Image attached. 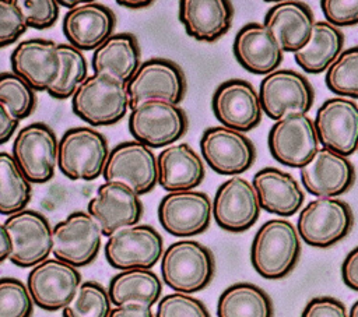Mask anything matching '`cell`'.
Here are the masks:
<instances>
[{"mask_svg":"<svg viewBox=\"0 0 358 317\" xmlns=\"http://www.w3.org/2000/svg\"><path fill=\"white\" fill-rule=\"evenodd\" d=\"M301 256V237L288 219H268L256 232L250 246V261L266 279L287 277Z\"/></svg>","mask_w":358,"mask_h":317,"instance_id":"cell-1","label":"cell"},{"mask_svg":"<svg viewBox=\"0 0 358 317\" xmlns=\"http://www.w3.org/2000/svg\"><path fill=\"white\" fill-rule=\"evenodd\" d=\"M71 109L92 127L112 126L130 109L127 85L112 75L94 73L71 96Z\"/></svg>","mask_w":358,"mask_h":317,"instance_id":"cell-2","label":"cell"},{"mask_svg":"<svg viewBox=\"0 0 358 317\" xmlns=\"http://www.w3.org/2000/svg\"><path fill=\"white\" fill-rule=\"evenodd\" d=\"M215 261L200 242L183 239L169 244L161 257V274L166 286L180 293L203 290L213 279Z\"/></svg>","mask_w":358,"mask_h":317,"instance_id":"cell-3","label":"cell"},{"mask_svg":"<svg viewBox=\"0 0 358 317\" xmlns=\"http://www.w3.org/2000/svg\"><path fill=\"white\" fill-rule=\"evenodd\" d=\"M106 137L94 127H71L57 145V166L71 180H94L102 175L109 156Z\"/></svg>","mask_w":358,"mask_h":317,"instance_id":"cell-4","label":"cell"},{"mask_svg":"<svg viewBox=\"0 0 358 317\" xmlns=\"http://www.w3.org/2000/svg\"><path fill=\"white\" fill-rule=\"evenodd\" d=\"M354 215L351 207L337 197H319L299 212L296 230L309 246L326 249L343 240L351 230Z\"/></svg>","mask_w":358,"mask_h":317,"instance_id":"cell-5","label":"cell"},{"mask_svg":"<svg viewBox=\"0 0 358 317\" xmlns=\"http://www.w3.org/2000/svg\"><path fill=\"white\" fill-rule=\"evenodd\" d=\"M127 127L133 138L148 148H166L187 131V116L179 105L150 101L131 109Z\"/></svg>","mask_w":358,"mask_h":317,"instance_id":"cell-6","label":"cell"},{"mask_svg":"<svg viewBox=\"0 0 358 317\" xmlns=\"http://www.w3.org/2000/svg\"><path fill=\"white\" fill-rule=\"evenodd\" d=\"M259 98L263 112L277 121L289 115H306L313 106L315 91L303 74L278 68L260 81Z\"/></svg>","mask_w":358,"mask_h":317,"instance_id":"cell-7","label":"cell"},{"mask_svg":"<svg viewBox=\"0 0 358 317\" xmlns=\"http://www.w3.org/2000/svg\"><path fill=\"white\" fill-rule=\"evenodd\" d=\"M56 133L46 123L35 121L17 131L11 155L29 183L42 184L55 175L57 165Z\"/></svg>","mask_w":358,"mask_h":317,"instance_id":"cell-8","label":"cell"},{"mask_svg":"<svg viewBox=\"0 0 358 317\" xmlns=\"http://www.w3.org/2000/svg\"><path fill=\"white\" fill-rule=\"evenodd\" d=\"M126 85L130 110L150 101L179 105L186 94V78L182 68L175 61L162 57L143 61Z\"/></svg>","mask_w":358,"mask_h":317,"instance_id":"cell-9","label":"cell"},{"mask_svg":"<svg viewBox=\"0 0 358 317\" xmlns=\"http://www.w3.org/2000/svg\"><path fill=\"white\" fill-rule=\"evenodd\" d=\"M11 239L8 260L22 268L35 267L49 258L53 247V228L48 218L35 209H22L4 221Z\"/></svg>","mask_w":358,"mask_h":317,"instance_id":"cell-10","label":"cell"},{"mask_svg":"<svg viewBox=\"0 0 358 317\" xmlns=\"http://www.w3.org/2000/svg\"><path fill=\"white\" fill-rule=\"evenodd\" d=\"M164 254V240L150 225H133L110 235L105 244V258L110 267L124 271L151 270Z\"/></svg>","mask_w":358,"mask_h":317,"instance_id":"cell-11","label":"cell"},{"mask_svg":"<svg viewBox=\"0 0 358 317\" xmlns=\"http://www.w3.org/2000/svg\"><path fill=\"white\" fill-rule=\"evenodd\" d=\"M200 151L204 162L218 175L238 176L252 168L256 148L242 131L225 127H207L200 138Z\"/></svg>","mask_w":358,"mask_h":317,"instance_id":"cell-12","label":"cell"},{"mask_svg":"<svg viewBox=\"0 0 358 317\" xmlns=\"http://www.w3.org/2000/svg\"><path fill=\"white\" fill-rule=\"evenodd\" d=\"M55 258L76 268L91 264L101 249L102 230L96 221L84 211H74L53 226Z\"/></svg>","mask_w":358,"mask_h":317,"instance_id":"cell-13","label":"cell"},{"mask_svg":"<svg viewBox=\"0 0 358 317\" xmlns=\"http://www.w3.org/2000/svg\"><path fill=\"white\" fill-rule=\"evenodd\" d=\"M102 176L105 182L129 186L138 196L147 194L157 184V156L151 148L136 140L119 142L109 151Z\"/></svg>","mask_w":358,"mask_h":317,"instance_id":"cell-14","label":"cell"},{"mask_svg":"<svg viewBox=\"0 0 358 317\" xmlns=\"http://www.w3.org/2000/svg\"><path fill=\"white\" fill-rule=\"evenodd\" d=\"M313 119L308 115H289L277 120L267 135L271 156L291 168H302L319 149Z\"/></svg>","mask_w":358,"mask_h":317,"instance_id":"cell-15","label":"cell"},{"mask_svg":"<svg viewBox=\"0 0 358 317\" xmlns=\"http://www.w3.org/2000/svg\"><path fill=\"white\" fill-rule=\"evenodd\" d=\"M81 285L80 271L57 258H46L32 267L27 277V288L34 304L48 311L63 310Z\"/></svg>","mask_w":358,"mask_h":317,"instance_id":"cell-16","label":"cell"},{"mask_svg":"<svg viewBox=\"0 0 358 317\" xmlns=\"http://www.w3.org/2000/svg\"><path fill=\"white\" fill-rule=\"evenodd\" d=\"M319 142L334 152L350 156L358 149V103L333 96L324 101L313 119Z\"/></svg>","mask_w":358,"mask_h":317,"instance_id":"cell-17","label":"cell"},{"mask_svg":"<svg viewBox=\"0 0 358 317\" xmlns=\"http://www.w3.org/2000/svg\"><path fill=\"white\" fill-rule=\"evenodd\" d=\"M213 202L197 190L168 193L158 204V221L164 230L178 237L203 233L210 226Z\"/></svg>","mask_w":358,"mask_h":317,"instance_id":"cell-18","label":"cell"},{"mask_svg":"<svg viewBox=\"0 0 358 317\" xmlns=\"http://www.w3.org/2000/svg\"><path fill=\"white\" fill-rule=\"evenodd\" d=\"M211 108L221 126L250 131L262 121V103L259 92L246 80L231 78L221 82L213 94Z\"/></svg>","mask_w":358,"mask_h":317,"instance_id":"cell-19","label":"cell"},{"mask_svg":"<svg viewBox=\"0 0 358 317\" xmlns=\"http://www.w3.org/2000/svg\"><path fill=\"white\" fill-rule=\"evenodd\" d=\"M260 209L256 189L242 176H232L221 183L213 200V216L217 225L228 232H245L252 228Z\"/></svg>","mask_w":358,"mask_h":317,"instance_id":"cell-20","label":"cell"},{"mask_svg":"<svg viewBox=\"0 0 358 317\" xmlns=\"http://www.w3.org/2000/svg\"><path fill=\"white\" fill-rule=\"evenodd\" d=\"M87 212L96 221L103 236L137 225L143 215L140 196L119 182L99 184L95 197L88 202Z\"/></svg>","mask_w":358,"mask_h":317,"instance_id":"cell-21","label":"cell"},{"mask_svg":"<svg viewBox=\"0 0 358 317\" xmlns=\"http://www.w3.org/2000/svg\"><path fill=\"white\" fill-rule=\"evenodd\" d=\"M59 43L50 39L31 38L21 40L11 52V71L34 91H46L57 81L62 68Z\"/></svg>","mask_w":358,"mask_h":317,"instance_id":"cell-22","label":"cell"},{"mask_svg":"<svg viewBox=\"0 0 358 317\" xmlns=\"http://www.w3.org/2000/svg\"><path fill=\"white\" fill-rule=\"evenodd\" d=\"M301 180L306 191L317 198L338 197L354 184L355 168L348 156L322 147L301 168Z\"/></svg>","mask_w":358,"mask_h":317,"instance_id":"cell-23","label":"cell"},{"mask_svg":"<svg viewBox=\"0 0 358 317\" xmlns=\"http://www.w3.org/2000/svg\"><path fill=\"white\" fill-rule=\"evenodd\" d=\"M115 25V13L108 6L95 1H83L69 10L62 21V29L69 45L81 52L99 47L113 35Z\"/></svg>","mask_w":358,"mask_h":317,"instance_id":"cell-24","label":"cell"},{"mask_svg":"<svg viewBox=\"0 0 358 317\" xmlns=\"http://www.w3.org/2000/svg\"><path fill=\"white\" fill-rule=\"evenodd\" d=\"M232 50L246 71L263 75L278 70L284 54L281 43L263 22L243 25L235 35Z\"/></svg>","mask_w":358,"mask_h":317,"instance_id":"cell-25","label":"cell"},{"mask_svg":"<svg viewBox=\"0 0 358 317\" xmlns=\"http://www.w3.org/2000/svg\"><path fill=\"white\" fill-rule=\"evenodd\" d=\"M157 183L168 193L197 187L206 176L201 156L186 142L172 144L157 156Z\"/></svg>","mask_w":358,"mask_h":317,"instance_id":"cell-26","label":"cell"},{"mask_svg":"<svg viewBox=\"0 0 358 317\" xmlns=\"http://www.w3.org/2000/svg\"><path fill=\"white\" fill-rule=\"evenodd\" d=\"M234 7L228 0H180L179 21L189 36L214 42L232 25Z\"/></svg>","mask_w":358,"mask_h":317,"instance_id":"cell-27","label":"cell"},{"mask_svg":"<svg viewBox=\"0 0 358 317\" xmlns=\"http://www.w3.org/2000/svg\"><path fill=\"white\" fill-rule=\"evenodd\" d=\"M315 15L310 7L303 1L287 0L273 4L263 24L275 35L284 52L295 53L302 49L310 39Z\"/></svg>","mask_w":358,"mask_h":317,"instance_id":"cell-28","label":"cell"},{"mask_svg":"<svg viewBox=\"0 0 358 317\" xmlns=\"http://www.w3.org/2000/svg\"><path fill=\"white\" fill-rule=\"evenodd\" d=\"M260 200V207L270 214L291 216L305 201V193L296 179L278 168L260 169L252 182Z\"/></svg>","mask_w":358,"mask_h":317,"instance_id":"cell-29","label":"cell"},{"mask_svg":"<svg viewBox=\"0 0 358 317\" xmlns=\"http://www.w3.org/2000/svg\"><path fill=\"white\" fill-rule=\"evenodd\" d=\"M141 63L137 38L129 32L113 34L94 50L91 57L94 73L112 75L126 84Z\"/></svg>","mask_w":358,"mask_h":317,"instance_id":"cell-30","label":"cell"},{"mask_svg":"<svg viewBox=\"0 0 358 317\" xmlns=\"http://www.w3.org/2000/svg\"><path fill=\"white\" fill-rule=\"evenodd\" d=\"M344 34L327 21H316L308 43L294 53L296 64L309 74H320L344 50Z\"/></svg>","mask_w":358,"mask_h":317,"instance_id":"cell-31","label":"cell"},{"mask_svg":"<svg viewBox=\"0 0 358 317\" xmlns=\"http://www.w3.org/2000/svg\"><path fill=\"white\" fill-rule=\"evenodd\" d=\"M108 293L112 304L115 306L126 303H141L152 306L159 302L162 293V282L152 270H124L110 278Z\"/></svg>","mask_w":358,"mask_h":317,"instance_id":"cell-32","label":"cell"},{"mask_svg":"<svg viewBox=\"0 0 358 317\" xmlns=\"http://www.w3.org/2000/svg\"><path fill=\"white\" fill-rule=\"evenodd\" d=\"M271 297L257 285L236 282L218 297V317H273Z\"/></svg>","mask_w":358,"mask_h":317,"instance_id":"cell-33","label":"cell"},{"mask_svg":"<svg viewBox=\"0 0 358 317\" xmlns=\"http://www.w3.org/2000/svg\"><path fill=\"white\" fill-rule=\"evenodd\" d=\"M32 189L13 155L0 151V214L13 215L27 208Z\"/></svg>","mask_w":358,"mask_h":317,"instance_id":"cell-34","label":"cell"},{"mask_svg":"<svg viewBox=\"0 0 358 317\" xmlns=\"http://www.w3.org/2000/svg\"><path fill=\"white\" fill-rule=\"evenodd\" d=\"M62 68L57 81L48 89L55 99H67L74 95L77 88L88 77V66L84 53L69 43H59Z\"/></svg>","mask_w":358,"mask_h":317,"instance_id":"cell-35","label":"cell"},{"mask_svg":"<svg viewBox=\"0 0 358 317\" xmlns=\"http://www.w3.org/2000/svg\"><path fill=\"white\" fill-rule=\"evenodd\" d=\"M112 302L108 290L95 281L81 282L73 300L62 310L63 317H109Z\"/></svg>","mask_w":358,"mask_h":317,"instance_id":"cell-36","label":"cell"},{"mask_svg":"<svg viewBox=\"0 0 358 317\" xmlns=\"http://www.w3.org/2000/svg\"><path fill=\"white\" fill-rule=\"evenodd\" d=\"M324 81L337 96L358 98V45L341 52L326 71Z\"/></svg>","mask_w":358,"mask_h":317,"instance_id":"cell-37","label":"cell"},{"mask_svg":"<svg viewBox=\"0 0 358 317\" xmlns=\"http://www.w3.org/2000/svg\"><path fill=\"white\" fill-rule=\"evenodd\" d=\"M0 102L17 120H21L34 112L36 96L35 91L21 77L13 71H3L0 73Z\"/></svg>","mask_w":358,"mask_h":317,"instance_id":"cell-38","label":"cell"},{"mask_svg":"<svg viewBox=\"0 0 358 317\" xmlns=\"http://www.w3.org/2000/svg\"><path fill=\"white\" fill-rule=\"evenodd\" d=\"M32 310L27 283L13 277L0 278V317H31Z\"/></svg>","mask_w":358,"mask_h":317,"instance_id":"cell-39","label":"cell"},{"mask_svg":"<svg viewBox=\"0 0 358 317\" xmlns=\"http://www.w3.org/2000/svg\"><path fill=\"white\" fill-rule=\"evenodd\" d=\"M155 317H211L206 304L187 293L173 292L159 299Z\"/></svg>","mask_w":358,"mask_h":317,"instance_id":"cell-40","label":"cell"},{"mask_svg":"<svg viewBox=\"0 0 358 317\" xmlns=\"http://www.w3.org/2000/svg\"><path fill=\"white\" fill-rule=\"evenodd\" d=\"M27 24L17 0H0V47L18 40L27 31Z\"/></svg>","mask_w":358,"mask_h":317,"instance_id":"cell-41","label":"cell"},{"mask_svg":"<svg viewBox=\"0 0 358 317\" xmlns=\"http://www.w3.org/2000/svg\"><path fill=\"white\" fill-rule=\"evenodd\" d=\"M18 4L28 28L46 29L59 18L60 6L55 0H22Z\"/></svg>","mask_w":358,"mask_h":317,"instance_id":"cell-42","label":"cell"},{"mask_svg":"<svg viewBox=\"0 0 358 317\" xmlns=\"http://www.w3.org/2000/svg\"><path fill=\"white\" fill-rule=\"evenodd\" d=\"M324 21L341 28L358 24V0H322Z\"/></svg>","mask_w":358,"mask_h":317,"instance_id":"cell-43","label":"cell"},{"mask_svg":"<svg viewBox=\"0 0 358 317\" xmlns=\"http://www.w3.org/2000/svg\"><path fill=\"white\" fill-rule=\"evenodd\" d=\"M301 317H348L345 304L331 296H317L310 299Z\"/></svg>","mask_w":358,"mask_h":317,"instance_id":"cell-44","label":"cell"},{"mask_svg":"<svg viewBox=\"0 0 358 317\" xmlns=\"http://www.w3.org/2000/svg\"><path fill=\"white\" fill-rule=\"evenodd\" d=\"M341 277L350 289L358 292V246L345 256L341 264Z\"/></svg>","mask_w":358,"mask_h":317,"instance_id":"cell-45","label":"cell"},{"mask_svg":"<svg viewBox=\"0 0 358 317\" xmlns=\"http://www.w3.org/2000/svg\"><path fill=\"white\" fill-rule=\"evenodd\" d=\"M109 317H155L151 306L141 303H126L110 310Z\"/></svg>","mask_w":358,"mask_h":317,"instance_id":"cell-46","label":"cell"},{"mask_svg":"<svg viewBox=\"0 0 358 317\" xmlns=\"http://www.w3.org/2000/svg\"><path fill=\"white\" fill-rule=\"evenodd\" d=\"M20 120H17L10 110L0 102V144L7 142L18 127Z\"/></svg>","mask_w":358,"mask_h":317,"instance_id":"cell-47","label":"cell"},{"mask_svg":"<svg viewBox=\"0 0 358 317\" xmlns=\"http://www.w3.org/2000/svg\"><path fill=\"white\" fill-rule=\"evenodd\" d=\"M11 239L4 228V223H0V263L4 260H8L10 253H11Z\"/></svg>","mask_w":358,"mask_h":317,"instance_id":"cell-48","label":"cell"},{"mask_svg":"<svg viewBox=\"0 0 358 317\" xmlns=\"http://www.w3.org/2000/svg\"><path fill=\"white\" fill-rule=\"evenodd\" d=\"M119 6H123L126 8H145V7H150L154 4L152 0H138V1H124V0H117L116 1Z\"/></svg>","mask_w":358,"mask_h":317,"instance_id":"cell-49","label":"cell"},{"mask_svg":"<svg viewBox=\"0 0 358 317\" xmlns=\"http://www.w3.org/2000/svg\"><path fill=\"white\" fill-rule=\"evenodd\" d=\"M83 1H66V0H62V1H57V4L60 6V7H67L69 10H71V8H74V7H77L78 4H81Z\"/></svg>","mask_w":358,"mask_h":317,"instance_id":"cell-50","label":"cell"},{"mask_svg":"<svg viewBox=\"0 0 358 317\" xmlns=\"http://www.w3.org/2000/svg\"><path fill=\"white\" fill-rule=\"evenodd\" d=\"M348 317H358V300L354 302V304L351 306L350 313H348Z\"/></svg>","mask_w":358,"mask_h":317,"instance_id":"cell-51","label":"cell"},{"mask_svg":"<svg viewBox=\"0 0 358 317\" xmlns=\"http://www.w3.org/2000/svg\"><path fill=\"white\" fill-rule=\"evenodd\" d=\"M357 151H358V149H357Z\"/></svg>","mask_w":358,"mask_h":317,"instance_id":"cell-52","label":"cell"}]
</instances>
